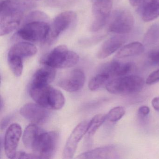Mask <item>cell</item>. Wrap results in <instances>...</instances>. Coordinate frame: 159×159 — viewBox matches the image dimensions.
Returning a JSON list of instances; mask_svg holds the SVG:
<instances>
[{"instance_id":"cell-1","label":"cell","mask_w":159,"mask_h":159,"mask_svg":"<svg viewBox=\"0 0 159 159\" xmlns=\"http://www.w3.org/2000/svg\"><path fill=\"white\" fill-rule=\"evenodd\" d=\"M36 7L31 0H3L0 6V35L11 33L20 25L27 12Z\"/></svg>"},{"instance_id":"cell-2","label":"cell","mask_w":159,"mask_h":159,"mask_svg":"<svg viewBox=\"0 0 159 159\" xmlns=\"http://www.w3.org/2000/svg\"><path fill=\"white\" fill-rule=\"evenodd\" d=\"M30 94L37 104L49 110H59L66 103L62 93L49 84L30 85Z\"/></svg>"},{"instance_id":"cell-3","label":"cell","mask_w":159,"mask_h":159,"mask_svg":"<svg viewBox=\"0 0 159 159\" xmlns=\"http://www.w3.org/2000/svg\"><path fill=\"white\" fill-rule=\"evenodd\" d=\"M80 57L78 54L68 49L66 45H59L43 57L41 63L54 69L68 68L78 64Z\"/></svg>"},{"instance_id":"cell-4","label":"cell","mask_w":159,"mask_h":159,"mask_svg":"<svg viewBox=\"0 0 159 159\" xmlns=\"http://www.w3.org/2000/svg\"><path fill=\"white\" fill-rule=\"evenodd\" d=\"M145 84L144 79L136 75H127L111 79L105 86L111 93L131 95L142 91Z\"/></svg>"},{"instance_id":"cell-5","label":"cell","mask_w":159,"mask_h":159,"mask_svg":"<svg viewBox=\"0 0 159 159\" xmlns=\"http://www.w3.org/2000/svg\"><path fill=\"white\" fill-rule=\"evenodd\" d=\"M59 138L57 132H45L42 130L34 141L31 150L39 159H51L56 152Z\"/></svg>"},{"instance_id":"cell-6","label":"cell","mask_w":159,"mask_h":159,"mask_svg":"<svg viewBox=\"0 0 159 159\" xmlns=\"http://www.w3.org/2000/svg\"><path fill=\"white\" fill-rule=\"evenodd\" d=\"M50 25L44 20L26 22L17 31V35L23 39L30 42L46 41Z\"/></svg>"},{"instance_id":"cell-7","label":"cell","mask_w":159,"mask_h":159,"mask_svg":"<svg viewBox=\"0 0 159 159\" xmlns=\"http://www.w3.org/2000/svg\"><path fill=\"white\" fill-rule=\"evenodd\" d=\"M134 25L133 15L127 10L118 9L111 14L108 26V31L119 34L129 33Z\"/></svg>"},{"instance_id":"cell-8","label":"cell","mask_w":159,"mask_h":159,"mask_svg":"<svg viewBox=\"0 0 159 159\" xmlns=\"http://www.w3.org/2000/svg\"><path fill=\"white\" fill-rule=\"evenodd\" d=\"M76 13L72 11L63 12L54 19L50 25L49 35L45 42L51 44L59 36L68 29L77 19Z\"/></svg>"},{"instance_id":"cell-9","label":"cell","mask_w":159,"mask_h":159,"mask_svg":"<svg viewBox=\"0 0 159 159\" xmlns=\"http://www.w3.org/2000/svg\"><path fill=\"white\" fill-rule=\"evenodd\" d=\"M112 0H97L92 7L93 21L90 31L97 32L103 28L109 18L112 7Z\"/></svg>"},{"instance_id":"cell-10","label":"cell","mask_w":159,"mask_h":159,"mask_svg":"<svg viewBox=\"0 0 159 159\" xmlns=\"http://www.w3.org/2000/svg\"><path fill=\"white\" fill-rule=\"evenodd\" d=\"M89 121L85 120L80 123L73 129L67 140L63 151V158H73L81 139L87 133Z\"/></svg>"},{"instance_id":"cell-11","label":"cell","mask_w":159,"mask_h":159,"mask_svg":"<svg viewBox=\"0 0 159 159\" xmlns=\"http://www.w3.org/2000/svg\"><path fill=\"white\" fill-rule=\"evenodd\" d=\"M22 133L21 126L17 123L11 125L6 131L4 138V150L6 156L10 159L16 158Z\"/></svg>"},{"instance_id":"cell-12","label":"cell","mask_w":159,"mask_h":159,"mask_svg":"<svg viewBox=\"0 0 159 159\" xmlns=\"http://www.w3.org/2000/svg\"><path fill=\"white\" fill-rule=\"evenodd\" d=\"M85 81L84 72L80 69H75L60 80L58 84L65 91L73 93L81 89L84 85Z\"/></svg>"},{"instance_id":"cell-13","label":"cell","mask_w":159,"mask_h":159,"mask_svg":"<svg viewBox=\"0 0 159 159\" xmlns=\"http://www.w3.org/2000/svg\"><path fill=\"white\" fill-rule=\"evenodd\" d=\"M48 109L37 103H28L20 109V114L24 118L33 123L42 124L45 122L50 116Z\"/></svg>"},{"instance_id":"cell-14","label":"cell","mask_w":159,"mask_h":159,"mask_svg":"<svg viewBox=\"0 0 159 159\" xmlns=\"http://www.w3.org/2000/svg\"><path fill=\"white\" fill-rule=\"evenodd\" d=\"M118 150L114 146H104L81 153L78 159H114L118 158Z\"/></svg>"},{"instance_id":"cell-15","label":"cell","mask_w":159,"mask_h":159,"mask_svg":"<svg viewBox=\"0 0 159 159\" xmlns=\"http://www.w3.org/2000/svg\"><path fill=\"white\" fill-rule=\"evenodd\" d=\"M126 37L123 36H114L106 40L101 45L98 52V59H104L118 51L126 41Z\"/></svg>"},{"instance_id":"cell-16","label":"cell","mask_w":159,"mask_h":159,"mask_svg":"<svg viewBox=\"0 0 159 159\" xmlns=\"http://www.w3.org/2000/svg\"><path fill=\"white\" fill-rule=\"evenodd\" d=\"M99 71L108 74L112 79L126 76L129 73V67L126 63L113 60L104 64Z\"/></svg>"},{"instance_id":"cell-17","label":"cell","mask_w":159,"mask_h":159,"mask_svg":"<svg viewBox=\"0 0 159 159\" xmlns=\"http://www.w3.org/2000/svg\"><path fill=\"white\" fill-rule=\"evenodd\" d=\"M55 69L44 66L36 71L32 77L30 85L49 84L54 80L56 74Z\"/></svg>"},{"instance_id":"cell-18","label":"cell","mask_w":159,"mask_h":159,"mask_svg":"<svg viewBox=\"0 0 159 159\" xmlns=\"http://www.w3.org/2000/svg\"><path fill=\"white\" fill-rule=\"evenodd\" d=\"M37 51V47L32 43L20 42L15 44L11 48L8 55L16 56L24 59L35 55Z\"/></svg>"},{"instance_id":"cell-19","label":"cell","mask_w":159,"mask_h":159,"mask_svg":"<svg viewBox=\"0 0 159 159\" xmlns=\"http://www.w3.org/2000/svg\"><path fill=\"white\" fill-rule=\"evenodd\" d=\"M144 51V47L142 43L138 42L131 43L120 48L116 53L115 57L120 59L136 56L141 54Z\"/></svg>"},{"instance_id":"cell-20","label":"cell","mask_w":159,"mask_h":159,"mask_svg":"<svg viewBox=\"0 0 159 159\" xmlns=\"http://www.w3.org/2000/svg\"><path fill=\"white\" fill-rule=\"evenodd\" d=\"M41 130L36 124L33 123L27 126L23 136V142L26 148L31 149L34 141Z\"/></svg>"},{"instance_id":"cell-21","label":"cell","mask_w":159,"mask_h":159,"mask_svg":"<svg viewBox=\"0 0 159 159\" xmlns=\"http://www.w3.org/2000/svg\"><path fill=\"white\" fill-rule=\"evenodd\" d=\"M145 22L153 21L159 16V0H151L141 14Z\"/></svg>"},{"instance_id":"cell-22","label":"cell","mask_w":159,"mask_h":159,"mask_svg":"<svg viewBox=\"0 0 159 159\" xmlns=\"http://www.w3.org/2000/svg\"><path fill=\"white\" fill-rule=\"evenodd\" d=\"M111 80V78L109 75L99 72L90 80L88 83V88L91 91H97L103 86H106Z\"/></svg>"},{"instance_id":"cell-23","label":"cell","mask_w":159,"mask_h":159,"mask_svg":"<svg viewBox=\"0 0 159 159\" xmlns=\"http://www.w3.org/2000/svg\"><path fill=\"white\" fill-rule=\"evenodd\" d=\"M8 64L13 74L16 77H20L23 73V59L16 56L8 55Z\"/></svg>"},{"instance_id":"cell-24","label":"cell","mask_w":159,"mask_h":159,"mask_svg":"<svg viewBox=\"0 0 159 159\" xmlns=\"http://www.w3.org/2000/svg\"><path fill=\"white\" fill-rule=\"evenodd\" d=\"M107 120L105 114H97L91 120L89 121L87 134L89 136H93L98 128L102 125Z\"/></svg>"},{"instance_id":"cell-25","label":"cell","mask_w":159,"mask_h":159,"mask_svg":"<svg viewBox=\"0 0 159 159\" xmlns=\"http://www.w3.org/2000/svg\"><path fill=\"white\" fill-rule=\"evenodd\" d=\"M159 39V25H154L152 26L144 36V43L148 45L153 44Z\"/></svg>"},{"instance_id":"cell-26","label":"cell","mask_w":159,"mask_h":159,"mask_svg":"<svg viewBox=\"0 0 159 159\" xmlns=\"http://www.w3.org/2000/svg\"><path fill=\"white\" fill-rule=\"evenodd\" d=\"M125 113V109L123 107L121 106L115 107L110 110L106 115L107 120L111 122H115L120 120Z\"/></svg>"},{"instance_id":"cell-27","label":"cell","mask_w":159,"mask_h":159,"mask_svg":"<svg viewBox=\"0 0 159 159\" xmlns=\"http://www.w3.org/2000/svg\"><path fill=\"white\" fill-rule=\"evenodd\" d=\"M130 4L137 8V11L141 14L144 8L151 0H129Z\"/></svg>"},{"instance_id":"cell-28","label":"cell","mask_w":159,"mask_h":159,"mask_svg":"<svg viewBox=\"0 0 159 159\" xmlns=\"http://www.w3.org/2000/svg\"><path fill=\"white\" fill-rule=\"evenodd\" d=\"M159 81V69L152 72L147 78L146 83L148 84H152Z\"/></svg>"},{"instance_id":"cell-29","label":"cell","mask_w":159,"mask_h":159,"mask_svg":"<svg viewBox=\"0 0 159 159\" xmlns=\"http://www.w3.org/2000/svg\"><path fill=\"white\" fill-rule=\"evenodd\" d=\"M16 159H39L34 153H28L25 152H17Z\"/></svg>"},{"instance_id":"cell-30","label":"cell","mask_w":159,"mask_h":159,"mask_svg":"<svg viewBox=\"0 0 159 159\" xmlns=\"http://www.w3.org/2000/svg\"><path fill=\"white\" fill-rule=\"evenodd\" d=\"M150 112V108L147 106H143L140 107L138 110V113L141 116L148 115Z\"/></svg>"},{"instance_id":"cell-31","label":"cell","mask_w":159,"mask_h":159,"mask_svg":"<svg viewBox=\"0 0 159 159\" xmlns=\"http://www.w3.org/2000/svg\"><path fill=\"white\" fill-rule=\"evenodd\" d=\"M152 105L155 110L159 111V97H155L152 99Z\"/></svg>"}]
</instances>
